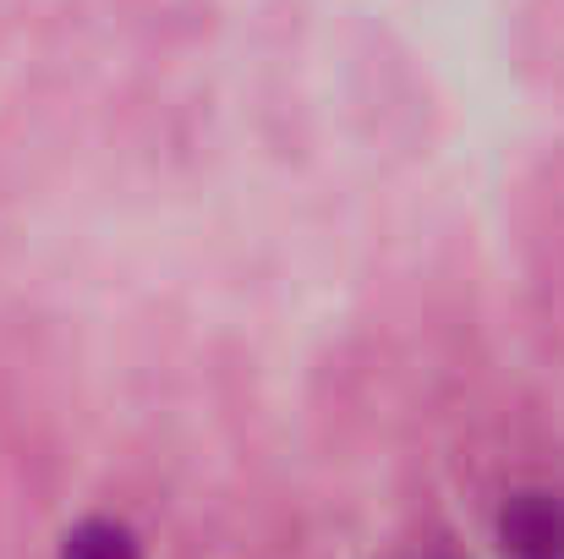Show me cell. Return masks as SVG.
Listing matches in <instances>:
<instances>
[{
	"instance_id": "obj_2",
	"label": "cell",
	"mask_w": 564,
	"mask_h": 559,
	"mask_svg": "<svg viewBox=\"0 0 564 559\" xmlns=\"http://www.w3.org/2000/svg\"><path fill=\"white\" fill-rule=\"evenodd\" d=\"M61 559H143V555H138V538L121 522H83L66 538Z\"/></svg>"
},
{
	"instance_id": "obj_1",
	"label": "cell",
	"mask_w": 564,
	"mask_h": 559,
	"mask_svg": "<svg viewBox=\"0 0 564 559\" xmlns=\"http://www.w3.org/2000/svg\"><path fill=\"white\" fill-rule=\"evenodd\" d=\"M505 559H564V499L549 488H521L499 510Z\"/></svg>"
}]
</instances>
